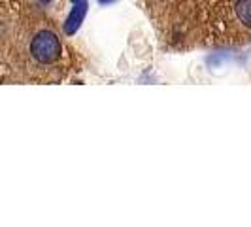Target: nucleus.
<instances>
[{"label":"nucleus","instance_id":"nucleus-3","mask_svg":"<svg viewBox=\"0 0 251 227\" xmlns=\"http://www.w3.org/2000/svg\"><path fill=\"white\" fill-rule=\"evenodd\" d=\"M236 15L242 25L251 28V0H240L236 4Z\"/></svg>","mask_w":251,"mask_h":227},{"label":"nucleus","instance_id":"nucleus-1","mask_svg":"<svg viewBox=\"0 0 251 227\" xmlns=\"http://www.w3.org/2000/svg\"><path fill=\"white\" fill-rule=\"evenodd\" d=\"M30 53L38 63H53L61 53V44L57 34L51 30H40L30 42Z\"/></svg>","mask_w":251,"mask_h":227},{"label":"nucleus","instance_id":"nucleus-2","mask_svg":"<svg viewBox=\"0 0 251 227\" xmlns=\"http://www.w3.org/2000/svg\"><path fill=\"white\" fill-rule=\"evenodd\" d=\"M87 12V4L85 2H81V4H77L72 13H70V17H68V21H66V32H74L75 28L79 27L81 23V19H83V15Z\"/></svg>","mask_w":251,"mask_h":227}]
</instances>
